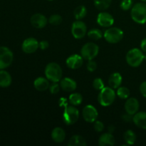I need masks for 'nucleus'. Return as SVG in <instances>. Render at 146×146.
I'll use <instances>...</instances> for the list:
<instances>
[{
	"mask_svg": "<svg viewBox=\"0 0 146 146\" xmlns=\"http://www.w3.org/2000/svg\"><path fill=\"white\" fill-rule=\"evenodd\" d=\"M63 71L61 67L55 62L49 63L45 68V76L51 82H60L62 78Z\"/></svg>",
	"mask_w": 146,
	"mask_h": 146,
	"instance_id": "obj_1",
	"label": "nucleus"
},
{
	"mask_svg": "<svg viewBox=\"0 0 146 146\" xmlns=\"http://www.w3.org/2000/svg\"><path fill=\"white\" fill-rule=\"evenodd\" d=\"M115 92L111 87H104L98 96V101L102 106L108 107L112 105L115 99Z\"/></svg>",
	"mask_w": 146,
	"mask_h": 146,
	"instance_id": "obj_2",
	"label": "nucleus"
},
{
	"mask_svg": "<svg viewBox=\"0 0 146 146\" xmlns=\"http://www.w3.org/2000/svg\"><path fill=\"white\" fill-rule=\"evenodd\" d=\"M131 15L135 22L140 24L146 23V3L140 2L135 4L131 8Z\"/></svg>",
	"mask_w": 146,
	"mask_h": 146,
	"instance_id": "obj_3",
	"label": "nucleus"
},
{
	"mask_svg": "<svg viewBox=\"0 0 146 146\" xmlns=\"http://www.w3.org/2000/svg\"><path fill=\"white\" fill-rule=\"evenodd\" d=\"M126 61L131 66L138 67L144 60V54L142 50L134 48L128 51L126 54Z\"/></svg>",
	"mask_w": 146,
	"mask_h": 146,
	"instance_id": "obj_4",
	"label": "nucleus"
},
{
	"mask_svg": "<svg viewBox=\"0 0 146 146\" xmlns=\"http://www.w3.org/2000/svg\"><path fill=\"white\" fill-rule=\"evenodd\" d=\"M63 121L67 125H74L79 118V111L74 106H67L63 113Z\"/></svg>",
	"mask_w": 146,
	"mask_h": 146,
	"instance_id": "obj_5",
	"label": "nucleus"
},
{
	"mask_svg": "<svg viewBox=\"0 0 146 146\" xmlns=\"http://www.w3.org/2000/svg\"><path fill=\"white\" fill-rule=\"evenodd\" d=\"M99 47L97 44L93 42H88L83 46L81 50V55L84 59L89 61L94 60L98 56Z\"/></svg>",
	"mask_w": 146,
	"mask_h": 146,
	"instance_id": "obj_6",
	"label": "nucleus"
},
{
	"mask_svg": "<svg viewBox=\"0 0 146 146\" xmlns=\"http://www.w3.org/2000/svg\"><path fill=\"white\" fill-rule=\"evenodd\" d=\"M104 38L110 44H117L122 40L123 31L117 27H109L104 34Z\"/></svg>",
	"mask_w": 146,
	"mask_h": 146,
	"instance_id": "obj_7",
	"label": "nucleus"
},
{
	"mask_svg": "<svg viewBox=\"0 0 146 146\" xmlns=\"http://www.w3.org/2000/svg\"><path fill=\"white\" fill-rule=\"evenodd\" d=\"M13 59L12 51L6 46H0V70L8 68L12 63Z\"/></svg>",
	"mask_w": 146,
	"mask_h": 146,
	"instance_id": "obj_8",
	"label": "nucleus"
},
{
	"mask_svg": "<svg viewBox=\"0 0 146 146\" xmlns=\"http://www.w3.org/2000/svg\"><path fill=\"white\" fill-rule=\"evenodd\" d=\"M87 32L86 25L81 20H77L72 24L71 34L76 39H81L86 36Z\"/></svg>",
	"mask_w": 146,
	"mask_h": 146,
	"instance_id": "obj_9",
	"label": "nucleus"
},
{
	"mask_svg": "<svg viewBox=\"0 0 146 146\" xmlns=\"http://www.w3.org/2000/svg\"><path fill=\"white\" fill-rule=\"evenodd\" d=\"M83 118L86 122L94 123L98 118V111L92 105H87L83 109Z\"/></svg>",
	"mask_w": 146,
	"mask_h": 146,
	"instance_id": "obj_10",
	"label": "nucleus"
},
{
	"mask_svg": "<svg viewBox=\"0 0 146 146\" xmlns=\"http://www.w3.org/2000/svg\"><path fill=\"white\" fill-rule=\"evenodd\" d=\"M39 47V43L36 38L30 37L27 38L23 41L21 48L22 51L26 54H33Z\"/></svg>",
	"mask_w": 146,
	"mask_h": 146,
	"instance_id": "obj_11",
	"label": "nucleus"
},
{
	"mask_svg": "<svg viewBox=\"0 0 146 146\" xmlns=\"http://www.w3.org/2000/svg\"><path fill=\"white\" fill-rule=\"evenodd\" d=\"M97 23L101 27L109 28L113 24L114 18L109 13L102 11L99 13L97 17Z\"/></svg>",
	"mask_w": 146,
	"mask_h": 146,
	"instance_id": "obj_12",
	"label": "nucleus"
},
{
	"mask_svg": "<svg viewBox=\"0 0 146 146\" xmlns=\"http://www.w3.org/2000/svg\"><path fill=\"white\" fill-rule=\"evenodd\" d=\"M66 63L67 66L71 69H78L82 66L84 64V58L81 56V55L73 54L67 58Z\"/></svg>",
	"mask_w": 146,
	"mask_h": 146,
	"instance_id": "obj_13",
	"label": "nucleus"
},
{
	"mask_svg": "<svg viewBox=\"0 0 146 146\" xmlns=\"http://www.w3.org/2000/svg\"><path fill=\"white\" fill-rule=\"evenodd\" d=\"M30 21H31V25L36 29L44 28L46 26L47 23L48 22L46 17L44 14H39V13L31 16Z\"/></svg>",
	"mask_w": 146,
	"mask_h": 146,
	"instance_id": "obj_14",
	"label": "nucleus"
},
{
	"mask_svg": "<svg viewBox=\"0 0 146 146\" xmlns=\"http://www.w3.org/2000/svg\"><path fill=\"white\" fill-rule=\"evenodd\" d=\"M140 104L135 98H128L125 103V110L126 113L131 115H135L139 110Z\"/></svg>",
	"mask_w": 146,
	"mask_h": 146,
	"instance_id": "obj_15",
	"label": "nucleus"
},
{
	"mask_svg": "<svg viewBox=\"0 0 146 146\" xmlns=\"http://www.w3.org/2000/svg\"><path fill=\"white\" fill-rule=\"evenodd\" d=\"M60 86L63 91L66 92H72L75 91L77 88L76 82L74 79L68 77L61 78L60 81Z\"/></svg>",
	"mask_w": 146,
	"mask_h": 146,
	"instance_id": "obj_16",
	"label": "nucleus"
},
{
	"mask_svg": "<svg viewBox=\"0 0 146 146\" xmlns=\"http://www.w3.org/2000/svg\"><path fill=\"white\" fill-rule=\"evenodd\" d=\"M133 121L137 127L141 129L146 130V112H137L135 115H133Z\"/></svg>",
	"mask_w": 146,
	"mask_h": 146,
	"instance_id": "obj_17",
	"label": "nucleus"
},
{
	"mask_svg": "<svg viewBox=\"0 0 146 146\" xmlns=\"http://www.w3.org/2000/svg\"><path fill=\"white\" fill-rule=\"evenodd\" d=\"M49 81L46 77H38L34 81V86L37 91H45L49 88Z\"/></svg>",
	"mask_w": 146,
	"mask_h": 146,
	"instance_id": "obj_18",
	"label": "nucleus"
},
{
	"mask_svg": "<svg viewBox=\"0 0 146 146\" xmlns=\"http://www.w3.org/2000/svg\"><path fill=\"white\" fill-rule=\"evenodd\" d=\"M51 138L53 141L57 143L64 142L66 138V133L64 130L61 127H56L51 131Z\"/></svg>",
	"mask_w": 146,
	"mask_h": 146,
	"instance_id": "obj_19",
	"label": "nucleus"
},
{
	"mask_svg": "<svg viewBox=\"0 0 146 146\" xmlns=\"http://www.w3.org/2000/svg\"><path fill=\"white\" fill-rule=\"evenodd\" d=\"M122 81V76L119 73H113L109 76V78H108V85L111 88H113V89H117V88L121 86Z\"/></svg>",
	"mask_w": 146,
	"mask_h": 146,
	"instance_id": "obj_20",
	"label": "nucleus"
},
{
	"mask_svg": "<svg viewBox=\"0 0 146 146\" xmlns=\"http://www.w3.org/2000/svg\"><path fill=\"white\" fill-rule=\"evenodd\" d=\"M115 144V138L111 133H106L101 135L98 139L100 146H112Z\"/></svg>",
	"mask_w": 146,
	"mask_h": 146,
	"instance_id": "obj_21",
	"label": "nucleus"
},
{
	"mask_svg": "<svg viewBox=\"0 0 146 146\" xmlns=\"http://www.w3.org/2000/svg\"><path fill=\"white\" fill-rule=\"evenodd\" d=\"M11 76L7 71L4 69L0 70V87L7 88L9 87L11 84Z\"/></svg>",
	"mask_w": 146,
	"mask_h": 146,
	"instance_id": "obj_22",
	"label": "nucleus"
},
{
	"mask_svg": "<svg viewBox=\"0 0 146 146\" xmlns=\"http://www.w3.org/2000/svg\"><path fill=\"white\" fill-rule=\"evenodd\" d=\"M86 145L85 138L79 135H73L68 143V145L69 146H84Z\"/></svg>",
	"mask_w": 146,
	"mask_h": 146,
	"instance_id": "obj_23",
	"label": "nucleus"
},
{
	"mask_svg": "<svg viewBox=\"0 0 146 146\" xmlns=\"http://www.w3.org/2000/svg\"><path fill=\"white\" fill-rule=\"evenodd\" d=\"M86 14L87 9L86 8L85 6L84 5L78 6V7H77L74 11V17H75V19L76 20L83 19L84 18H85Z\"/></svg>",
	"mask_w": 146,
	"mask_h": 146,
	"instance_id": "obj_24",
	"label": "nucleus"
},
{
	"mask_svg": "<svg viewBox=\"0 0 146 146\" xmlns=\"http://www.w3.org/2000/svg\"><path fill=\"white\" fill-rule=\"evenodd\" d=\"M123 139L128 145H133L136 141V135L131 130H128L123 135Z\"/></svg>",
	"mask_w": 146,
	"mask_h": 146,
	"instance_id": "obj_25",
	"label": "nucleus"
},
{
	"mask_svg": "<svg viewBox=\"0 0 146 146\" xmlns=\"http://www.w3.org/2000/svg\"><path fill=\"white\" fill-rule=\"evenodd\" d=\"M94 5L101 11H104L107 9L111 6L112 0H94Z\"/></svg>",
	"mask_w": 146,
	"mask_h": 146,
	"instance_id": "obj_26",
	"label": "nucleus"
},
{
	"mask_svg": "<svg viewBox=\"0 0 146 146\" xmlns=\"http://www.w3.org/2000/svg\"><path fill=\"white\" fill-rule=\"evenodd\" d=\"M68 101H69V103L72 106H79L82 103L83 96H81V94L74 93V94H71L70 95L69 98H68Z\"/></svg>",
	"mask_w": 146,
	"mask_h": 146,
	"instance_id": "obj_27",
	"label": "nucleus"
},
{
	"mask_svg": "<svg viewBox=\"0 0 146 146\" xmlns=\"http://www.w3.org/2000/svg\"><path fill=\"white\" fill-rule=\"evenodd\" d=\"M130 90L127 87H119L117 88L116 95L121 99H128L130 96Z\"/></svg>",
	"mask_w": 146,
	"mask_h": 146,
	"instance_id": "obj_28",
	"label": "nucleus"
},
{
	"mask_svg": "<svg viewBox=\"0 0 146 146\" xmlns=\"http://www.w3.org/2000/svg\"><path fill=\"white\" fill-rule=\"evenodd\" d=\"M88 36L91 39L97 41V40H99L102 38V31L100 29H93L90 30L88 32Z\"/></svg>",
	"mask_w": 146,
	"mask_h": 146,
	"instance_id": "obj_29",
	"label": "nucleus"
},
{
	"mask_svg": "<svg viewBox=\"0 0 146 146\" xmlns=\"http://www.w3.org/2000/svg\"><path fill=\"white\" fill-rule=\"evenodd\" d=\"M63 21V19L61 15L59 14H53L48 18V21L49 24L54 26H58L61 24Z\"/></svg>",
	"mask_w": 146,
	"mask_h": 146,
	"instance_id": "obj_30",
	"label": "nucleus"
},
{
	"mask_svg": "<svg viewBox=\"0 0 146 146\" xmlns=\"http://www.w3.org/2000/svg\"><path fill=\"white\" fill-rule=\"evenodd\" d=\"M93 87L97 91H101L105 87L104 82L101 78H96L93 81Z\"/></svg>",
	"mask_w": 146,
	"mask_h": 146,
	"instance_id": "obj_31",
	"label": "nucleus"
},
{
	"mask_svg": "<svg viewBox=\"0 0 146 146\" xmlns=\"http://www.w3.org/2000/svg\"><path fill=\"white\" fill-rule=\"evenodd\" d=\"M133 0H122L120 4V7L124 11H128L132 8Z\"/></svg>",
	"mask_w": 146,
	"mask_h": 146,
	"instance_id": "obj_32",
	"label": "nucleus"
},
{
	"mask_svg": "<svg viewBox=\"0 0 146 146\" xmlns=\"http://www.w3.org/2000/svg\"><path fill=\"white\" fill-rule=\"evenodd\" d=\"M60 88H61V86H60V84H58V82H52V84L49 86L48 89L51 94H56L59 92Z\"/></svg>",
	"mask_w": 146,
	"mask_h": 146,
	"instance_id": "obj_33",
	"label": "nucleus"
},
{
	"mask_svg": "<svg viewBox=\"0 0 146 146\" xmlns=\"http://www.w3.org/2000/svg\"><path fill=\"white\" fill-rule=\"evenodd\" d=\"M86 68L88 71H90V72H94L97 68L96 62H95L94 60H89V61H88V63H87Z\"/></svg>",
	"mask_w": 146,
	"mask_h": 146,
	"instance_id": "obj_34",
	"label": "nucleus"
},
{
	"mask_svg": "<svg viewBox=\"0 0 146 146\" xmlns=\"http://www.w3.org/2000/svg\"><path fill=\"white\" fill-rule=\"evenodd\" d=\"M94 129H95V131H96V132H102L104 130V128H105V126H104V124L101 121H96L95 122H94Z\"/></svg>",
	"mask_w": 146,
	"mask_h": 146,
	"instance_id": "obj_35",
	"label": "nucleus"
},
{
	"mask_svg": "<svg viewBox=\"0 0 146 146\" xmlns=\"http://www.w3.org/2000/svg\"><path fill=\"white\" fill-rule=\"evenodd\" d=\"M139 88L140 91H141V94H142L143 96L146 98V81H143V82L141 83Z\"/></svg>",
	"mask_w": 146,
	"mask_h": 146,
	"instance_id": "obj_36",
	"label": "nucleus"
},
{
	"mask_svg": "<svg viewBox=\"0 0 146 146\" xmlns=\"http://www.w3.org/2000/svg\"><path fill=\"white\" fill-rule=\"evenodd\" d=\"M48 46H49V44L46 40H43V41H41L39 42V48L41 50L47 49L48 48Z\"/></svg>",
	"mask_w": 146,
	"mask_h": 146,
	"instance_id": "obj_37",
	"label": "nucleus"
},
{
	"mask_svg": "<svg viewBox=\"0 0 146 146\" xmlns=\"http://www.w3.org/2000/svg\"><path fill=\"white\" fill-rule=\"evenodd\" d=\"M133 115H131V114L128 113H126L125 114L123 115L122 116L123 120L124 121H125V122H130V121H133Z\"/></svg>",
	"mask_w": 146,
	"mask_h": 146,
	"instance_id": "obj_38",
	"label": "nucleus"
},
{
	"mask_svg": "<svg viewBox=\"0 0 146 146\" xmlns=\"http://www.w3.org/2000/svg\"><path fill=\"white\" fill-rule=\"evenodd\" d=\"M141 48L143 52H146V38L142 40L141 44Z\"/></svg>",
	"mask_w": 146,
	"mask_h": 146,
	"instance_id": "obj_39",
	"label": "nucleus"
},
{
	"mask_svg": "<svg viewBox=\"0 0 146 146\" xmlns=\"http://www.w3.org/2000/svg\"><path fill=\"white\" fill-rule=\"evenodd\" d=\"M114 131H115V127H114L113 125H110V126L108 127V133H112Z\"/></svg>",
	"mask_w": 146,
	"mask_h": 146,
	"instance_id": "obj_40",
	"label": "nucleus"
},
{
	"mask_svg": "<svg viewBox=\"0 0 146 146\" xmlns=\"http://www.w3.org/2000/svg\"><path fill=\"white\" fill-rule=\"evenodd\" d=\"M144 59L146 60V52H145V54H144Z\"/></svg>",
	"mask_w": 146,
	"mask_h": 146,
	"instance_id": "obj_41",
	"label": "nucleus"
},
{
	"mask_svg": "<svg viewBox=\"0 0 146 146\" xmlns=\"http://www.w3.org/2000/svg\"><path fill=\"white\" fill-rule=\"evenodd\" d=\"M142 1H143V2H145L146 3V0H141Z\"/></svg>",
	"mask_w": 146,
	"mask_h": 146,
	"instance_id": "obj_42",
	"label": "nucleus"
},
{
	"mask_svg": "<svg viewBox=\"0 0 146 146\" xmlns=\"http://www.w3.org/2000/svg\"><path fill=\"white\" fill-rule=\"evenodd\" d=\"M48 1H53V0H48Z\"/></svg>",
	"mask_w": 146,
	"mask_h": 146,
	"instance_id": "obj_43",
	"label": "nucleus"
}]
</instances>
